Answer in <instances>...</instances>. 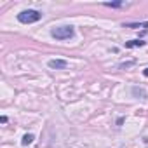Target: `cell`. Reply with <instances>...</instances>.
<instances>
[{
	"mask_svg": "<svg viewBox=\"0 0 148 148\" xmlns=\"http://www.w3.org/2000/svg\"><path fill=\"white\" fill-rule=\"evenodd\" d=\"M40 18H42V14H40L38 11H35V9H26V11H23V12H19V14H18V21H19V23H23V25L37 23Z\"/></svg>",
	"mask_w": 148,
	"mask_h": 148,
	"instance_id": "cell-1",
	"label": "cell"
},
{
	"mask_svg": "<svg viewBox=\"0 0 148 148\" xmlns=\"http://www.w3.org/2000/svg\"><path fill=\"white\" fill-rule=\"evenodd\" d=\"M73 26H58V28H52L51 30V35L56 38V40H68L73 37Z\"/></svg>",
	"mask_w": 148,
	"mask_h": 148,
	"instance_id": "cell-2",
	"label": "cell"
},
{
	"mask_svg": "<svg viewBox=\"0 0 148 148\" xmlns=\"http://www.w3.org/2000/svg\"><path fill=\"white\" fill-rule=\"evenodd\" d=\"M66 66H68V63L64 59H51L49 61V68H54V70H63Z\"/></svg>",
	"mask_w": 148,
	"mask_h": 148,
	"instance_id": "cell-3",
	"label": "cell"
},
{
	"mask_svg": "<svg viewBox=\"0 0 148 148\" xmlns=\"http://www.w3.org/2000/svg\"><path fill=\"white\" fill-rule=\"evenodd\" d=\"M143 45H145L143 40H131V42H125V47H129V49H132V47H143Z\"/></svg>",
	"mask_w": 148,
	"mask_h": 148,
	"instance_id": "cell-4",
	"label": "cell"
},
{
	"mask_svg": "<svg viewBox=\"0 0 148 148\" xmlns=\"http://www.w3.org/2000/svg\"><path fill=\"white\" fill-rule=\"evenodd\" d=\"M124 26H127V28H146L148 21H145V23H124Z\"/></svg>",
	"mask_w": 148,
	"mask_h": 148,
	"instance_id": "cell-5",
	"label": "cell"
},
{
	"mask_svg": "<svg viewBox=\"0 0 148 148\" xmlns=\"http://www.w3.org/2000/svg\"><path fill=\"white\" fill-rule=\"evenodd\" d=\"M103 5L112 7V9H117V7H124V2H105Z\"/></svg>",
	"mask_w": 148,
	"mask_h": 148,
	"instance_id": "cell-6",
	"label": "cell"
},
{
	"mask_svg": "<svg viewBox=\"0 0 148 148\" xmlns=\"http://www.w3.org/2000/svg\"><path fill=\"white\" fill-rule=\"evenodd\" d=\"M33 139H35V138H33V134H25V136H23V141H21V143H23V145L26 146V145L33 143Z\"/></svg>",
	"mask_w": 148,
	"mask_h": 148,
	"instance_id": "cell-7",
	"label": "cell"
},
{
	"mask_svg": "<svg viewBox=\"0 0 148 148\" xmlns=\"http://www.w3.org/2000/svg\"><path fill=\"white\" fill-rule=\"evenodd\" d=\"M143 75H145V77H148V68H145V70H143Z\"/></svg>",
	"mask_w": 148,
	"mask_h": 148,
	"instance_id": "cell-8",
	"label": "cell"
}]
</instances>
